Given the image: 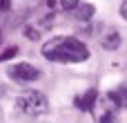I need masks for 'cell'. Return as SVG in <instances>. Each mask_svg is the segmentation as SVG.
<instances>
[{
  "mask_svg": "<svg viewBox=\"0 0 127 123\" xmlns=\"http://www.w3.org/2000/svg\"><path fill=\"white\" fill-rule=\"evenodd\" d=\"M74 16H76L78 20H89V18L94 16V4H78L76 11H74Z\"/></svg>",
  "mask_w": 127,
  "mask_h": 123,
  "instance_id": "obj_7",
  "label": "cell"
},
{
  "mask_svg": "<svg viewBox=\"0 0 127 123\" xmlns=\"http://www.w3.org/2000/svg\"><path fill=\"white\" fill-rule=\"evenodd\" d=\"M118 45H121V34L118 31H107L105 36H103V47L105 49H109V52H114V49H118Z\"/></svg>",
  "mask_w": 127,
  "mask_h": 123,
  "instance_id": "obj_5",
  "label": "cell"
},
{
  "mask_svg": "<svg viewBox=\"0 0 127 123\" xmlns=\"http://www.w3.org/2000/svg\"><path fill=\"white\" fill-rule=\"evenodd\" d=\"M107 99H109L114 105H118V108H127V87H116V90H112V92L107 94Z\"/></svg>",
  "mask_w": 127,
  "mask_h": 123,
  "instance_id": "obj_4",
  "label": "cell"
},
{
  "mask_svg": "<svg viewBox=\"0 0 127 123\" xmlns=\"http://www.w3.org/2000/svg\"><path fill=\"white\" fill-rule=\"evenodd\" d=\"M7 76L11 81H16V83H31V81H36L40 76V69H36L29 63H16V65H11L7 69Z\"/></svg>",
  "mask_w": 127,
  "mask_h": 123,
  "instance_id": "obj_3",
  "label": "cell"
},
{
  "mask_svg": "<svg viewBox=\"0 0 127 123\" xmlns=\"http://www.w3.org/2000/svg\"><path fill=\"white\" fill-rule=\"evenodd\" d=\"M0 38H2V34H0Z\"/></svg>",
  "mask_w": 127,
  "mask_h": 123,
  "instance_id": "obj_14",
  "label": "cell"
},
{
  "mask_svg": "<svg viewBox=\"0 0 127 123\" xmlns=\"http://www.w3.org/2000/svg\"><path fill=\"white\" fill-rule=\"evenodd\" d=\"M11 7V0H0V11H7Z\"/></svg>",
  "mask_w": 127,
  "mask_h": 123,
  "instance_id": "obj_12",
  "label": "cell"
},
{
  "mask_svg": "<svg viewBox=\"0 0 127 123\" xmlns=\"http://www.w3.org/2000/svg\"><path fill=\"white\" fill-rule=\"evenodd\" d=\"M16 54H18V47H16V45H13V47H7V49H4V52L0 54V63H4V61H9V58H13Z\"/></svg>",
  "mask_w": 127,
  "mask_h": 123,
  "instance_id": "obj_8",
  "label": "cell"
},
{
  "mask_svg": "<svg viewBox=\"0 0 127 123\" xmlns=\"http://www.w3.org/2000/svg\"><path fill=\"white\" fill-rule=\"evenodd\" d=\"M78 2H80V0H60L63 9H67V11H69V9H76V7H78Z\"/></svg>",
  "mask_w": 127,
  "mask_h": 123,
  "instance_id": "obj_10",
  "label": "cell"
},
{
  "mask_svg": "<svg viewBox=\"0 0 127 123\" xmlns=\"http://www.w3.org/2000/svg\"><path fill=\"white\" fill-rule=\"evenodd\" d=\"M42 56L51 63H83L89 58V49L74 36H56L42 45Z\"/></svg>",
  "mask_w": 127,
  "mask_h": 123,
  "instance_id": "obj_1",
  "label": "cell"
},
{
  "mask_svg": "<svg viewBox=\"0 0 127 123\" xmlns=\"http://www.w3.org/2000/svg\"><path fill=\"white\" fill-rule=\"evenodd\" d=\"M16 110L27 117H40L49 110V101L42 92H25L16 99Z\"/></svg>",
  "mask_w": 127,
  "mask_h": 123,
  "instance_id": "obj_2",
  "label": "cell"
},
{
  "mask_svg": "<svg viewBox=\"0 0 127 123\" xmlns=\"http://www.w3.org/2000/svg\"><path fill=\"white\" fill-rule=\"evenodd\" d=\"M121 16H123V18L127 20V0L123 2V7H121Z\"/></svg>",
  "mask_w": 127,
  "mask_h": 123,
  "instance_id": "obj_13",
  "label": "cell"
},
{
  "mask_svg": "<svg viewBox=\"0 0 127 123\" xmlns=\"http://www.w3.org/2000/svg\"><path fill=\"white\" fill-rule=\"evenodd\" d=\"M25 36L31 38V40H36V38H38V31H36V29H25Z\"/></svg>",
  "mask_w": 127,
  "mask_h": 123,
  "instance_id": "obj_11",
  "label": "cell"
},
{
  "mask_svg": "<svg viewBox=\"0 0 127 123\" xmlns=\"http://www.w3.org/2000/svg\"><path fill=\"white\" fill-rule=\"evenodd\" d=\"M98 123H114V112H109V110H105L100 117H98Z\"/></svg>",
  "mask_w": 127,
  "mask_h": 123,
  "instance_id": "obj_9",
  "label": "cell"
},
{
  "mask_svg": "<svg viewBox=\"0 0 127 123\" xmlns=\"http://www.w3.org/2000/svg\"><path fill=\"white\" fill-rule=\"evenodd\" d=\"M78 108H83V110H94V103H96V90H89L85 96H80L78 101Z\"/></svg>",
  "mask_w": 127,
  "mask_h": 123,
  "instance_id": "obj_6",
  "label": "cell"
}]
</instances>
